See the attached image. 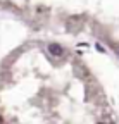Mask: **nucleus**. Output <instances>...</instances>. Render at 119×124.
<instances>
[{
	"instance_id": "1",
	"label": "nucleus",
	"mask_w": 119,
	"mask_h": 124,
	"mask_svg": "<svg viewBox=\"0 0 119 124\" xmlns=\"http://www.w3.org/2000/svg\"><path fill=\"white\" fill-rule=\"evenodd\" d=\"M48 52L54 55V57H62L64 55V48L59 43H50L48 45Z\"/></svg>"
}]
</instances>
